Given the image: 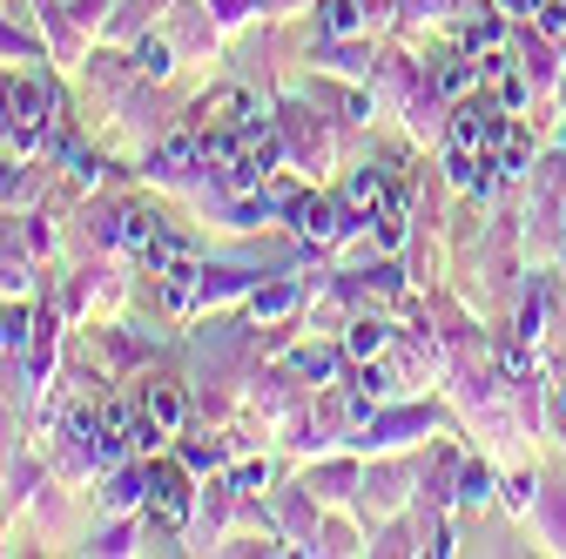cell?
Returning <instances> with one entry per match:
<instances>
[{
	"label": "cell",
	"instance_id": "52a82bcc",
	"mask_svg": "<svg viewBox=\"0 0 566 559\" xmlns=\"http://www.w3.org/2000/svg\"><path fill=\"white\" fill-rule=\"evenodd\" d=\"M14 115H21V122H41V88H21V95H14Z\"/></svg>",
	"mask_w": 566,
	"mask_h": 559
},
{
	"label": "cell",
	"instance_id": "277c9868",
	"mask_svg": "<svg viewBox=\"0 0 566 559\" xmlns=\"http://www.w3.org/2000/svg\"><path fill=\"white\" fill-rule=\"evenodd\" d=\"M297 217H304L311 236H331V230H337V223H331V202H297Z\"/></svg>",
	"mask_w": 566,
	"mask_h": 559
},
{
	"label": "cell",
	"instance_id": "3957f363",
	"mask_svg": "<svg viewBox=\"0 0 566 559\" xmlns=\"http://www.w3.org/2000/svg\"><path fill=\"white\" fill-rule=\"evenodd\" d=\"M385 324H358V330H350V351H358V358H371V351H385Z\"/></svg>",
	"mask_w": 566,
	"mask_h": 559
},
{
	"label": "cell",
	"instance_id": "8992f818",
	"mask_svg": "<svg viewBox=\"0 0 566 559\" xmlns=\"http://www.w3.org/2000/svg\"><path fill=\"white\" fill-rule=\"evenodd\" d=\"M358 28V8H350V0H331V34H350Z\"/></svg>",
	"mask_w": 566,
	"mask_h": 559
},
{
	"label": "cell",
	"instance_id": "5b68a950",
	"mask_svg": "<svg viewBox=\"0 0 566 559\" xmlns=\"http://www.w3.org/2000/svg\"><path fill=\"white\" fill-rule=\"evenodd\" d=\"M350 202H358V209H378V202H385V182H378V176H358V182H350Z\"/></svg>",
	"mask_w": 566,
	"mask_h": 559
},
{
	"label": "cell",
	"instance_id": "7a4b0ae2",
	"mask_svg": "<svg viewBox=\"0 0 566 559\" xmlns=\"http://www.w3.org/2000/svg\"><path fill=\"white\" fill-rule=\"evenodd\" d=\"M149 418H156V425L169 432V425H176V418H182V398H176L169 384H156V391H149Z\"/></svg>",
	"mask_w": 566,
	"mask_h": 559
},
{
	"label": "cell",
	"instance_id": "6da1fadb",
	"mask_svg": "<svg viewBox=\"0 0 566 559\" xmlns=\"http://www.w3.org/2000/svg\"><path fill=\"white\" fill-rule=\"evenodd\" d=\"M156 493H163V519H182L189 513V485H182V472H156Z\"/></svg>",
	"mask_w": 566,
	"mask_h": 559
}]
</instances>
